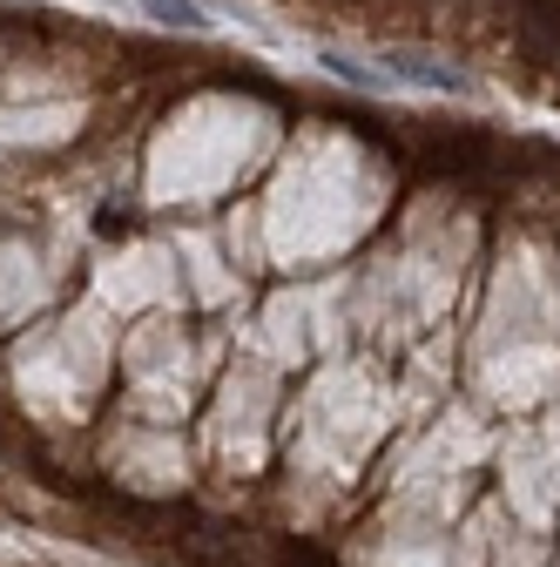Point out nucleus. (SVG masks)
Instances as JSON below:
<instances>
[{"label": "nucleus", "mask_w": 560, "mask_h": 567, "mask_svg": "<svg viewBox=\"0 0 560 567\" xmlns=\"http://www.w3.org/2000/svg\"><path fill=\"white\" fill-rule=\"evenodd\" d=\"M378 75L385 89H433V95H479V82L453 61H426V54H398V48H378Z\"/></svg>", "instance_id": "obj_1"}]
</instances>
